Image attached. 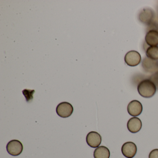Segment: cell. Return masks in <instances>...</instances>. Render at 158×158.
Wrapping results in <instances>:
<instances>
[{
    "mask_svg": "<svg viewBox=\"0 0 158 158\" xmlns=\"http://www.w3.org/2000/svg\"><path fill=\"white\" fill-rule=\"evenodd\" d=\"M139 93L144 98H150L156 93V88L154 84L149 79L141 81L137 87Z\"/></svg>",
    "mask_w": 158,
    "mask_h": 158,
    "instance_id": "1",
    "label": "cell"
},
{
    "mask_svg": "<svg viewBox=\"0 0 158 158\" xmlns=\"http://www.w3.org/2000/svg\"><path fill=\"white\" fill-rule=\"evenodd\" d=\"M73 112V107L68 102L60 103L56 108V112L60 117L67 118L72 115Z\"/></svg>",
    "mask_w": 158,
    "mask_h": 158,
    "instance_id": "2",
    "label": "cell"
},
{
    "mask_svg": "<svg viewBox=\"0 0 158 158\" xmlns=\"http://www.w3.org/2000/svg\"><path fill=\"white\" fill-rule=\"evenodd\" d=\"M8 153L12 156H18L22 153L23 149V144L17 139L11 140L7 145Z\"/></svg>",
    "mask_w": 158,
    "mask_h": 158,
    "instance_id": "3",
    "label": "cell"
},
{
    "mask_svg": "<svg viewBox=\"0 0 158 158\" xmlns=\"http://www.w3.org/2000/svg\"><path fill=\"white\" fill-rule=\"evenodd\" d=\"M155 16L154 11L149 8L144 9L139 14V21L142 23L148 25H151Z\"/></svg>",
    "mask_w": 158,
    "mask_h": 158,
    "instance_id": "4",
    "label": "cell"
},
{
    "mask_svg": "<svg viewBox=\"0 0 158 158\" xmlns=\"http://www.w3.org/2000/svg\"><path fill=\"white\" fill-rule=\"evenodd\" d=\"M142 66L146 73H154L158 71V60H153L145 57L142 60Z\"/></svg>",
    "mask_w": 158,
    "mask_h": 158,
    "instance_id": "5",
    "label": "cell"
},
{
    "mask_svg": "<svg viewBox=\"0 0 158 158\" xmlns=\"http://www.w3.org/2000/svg\"><path fill=\"white\" fill-rule=\"evenodd\" d=\"M124 60L127 65L136 66L141 62V56L139 52L136 51H130L126 54Z\"/></svg>",
    "mask_w": 158,
    "mask_h": 158,
    "instance_id": "6",
    "label": "cell"
},
{
    "mask_svg": "<svg viewBox=\"0 0 158 158\" xmlns=\"http://www.w3.org/2000/svg\"><path fill=\"white\" fill-rule=\"evenodd\" d=\"M137 150L136 145L133 142H126L122 146V153L127 158H133L135 155Z\"/></svg>",
    "mask_w": 158,
    "mask_h": 158,
    "instance_id": "7",
    "label": "cell"
},
{
    "mask_svg": "<svg viewBox=\"0 0 158 158\" xmlns=\"http://www.w3.org/2000/svg\"><path fill=\"white\" fill-rule=\"evenodd\" d=\"M86 142L88 145L92 148H98L102 142V137L98 132H89L86 136Z\"/></svg>",
    "mask_w": 158,
    "mask_h": 158,
    "instance_id": "8",
    "label": "cell"
},
{
    "mask_svg": "<svg viewBox=\"0 0 158 158\" xmlns=\"http://www.w3.org/2000/svg\"><path fill=\"white\" fill-rule=\"evenodd\" d=\"M128 114L131 116H139L141 114L143 110L142 104L137 100L130 102L127 107Z\"/></svg>",
    "mask_w": 158,
    "mask_h": 158,
    "instance_id": "9",
    "label": "cell"
},
{
    "mask_svg": "<svg viewBox=\"0 0 158 158\" xmlns=\"http://www.w3.org/2000/svg\"><path fill=\"white\" fill-rule=\"evenodd\" d=\"M145 41L150 47L158 46V30L152 29L149 30L145 36Z\"/></svg>",
    "mask_w": 158,
    "mask_h": 158,
    "instance_id": "10",
    "label": "cell"
},
{
    "mask_svg": "<svg viewBox=\"0 0 158 158\" xmlns=\"http://www.w3.org/2000/svg\"><path fill=\"white\" fill-rule=\"evenodd\" d=\"M128 130L132 133H136L140 131L142 127V123L140 119L134 117L130 118L127 123Z\"/></svg>",
    "mask_w": 158,
    "mask_h": 158,
    "instance_id": "11",
    "label": "cell"
},
{
    "mask_svg": "<svg viewBox=\"0 0 158 158\" xmlns=\"http://www.w3.org/2000/svg\"><path fill=\"white\" fill-rule=\"evenodd\" d=\"M94 158H110V151L107 147L100 146L94 151Z\"/></svg>",
    "mask_w": 158,
    "mask_h": 158,
    "instance_id": "12",
    "label": "cell"
},
{
    "mask_svg": "<svg viewBox=\"0 0 158 158\" xmlns=\"http://www.w3.org/2000/svg\"><path fill=\"white\" fill-rule=\"evenodd\" d=\"M146 54L149 59L158 60V46L149 47L146 50Z\"/></svg>",
    "mask_w": 158,
    "mask_h": 158,
    "instance_id": "13",
    "label": "cell"
},
{
    "mask_svg": "<svg viewBox=\"0 0 158 158\" xmlns=\"http://www.w3.org/2000/svg\"><path fill=\"white\" fill-rule=\"evenodd\" d=\"M23 94L26 98V101L27 102H31L34 98V93H35V90H31V89H24L23 91Z\"/></svg>",
    "mask_w": 158,
    "mask_h": 158,
    "instance_id": "14",
    "label": "cell"
},
{
    "mask_svg": "<svg viewBox=\"0 0 158 158\" xmlns=\"http://www.w3.org/2000/svg\"><path fill=\"white\" fill-rule=\"evenodd\" d=\"M149 79L152 81L156 86V89L158 90V71L152 74Z\"/></svg>",
    "mask_w": 158,
    "mask_h": 158,
    "instance_id": "15",
    "label": "cell"
},
{
    "mask_svg": "<svg viewBox=\"0 0 158 158\" xmlns=\"http://www.w3.org/2000/svg\"><path fill=\"white\" fill-rule=\"evenodd\" d=\"M149 158H158V149L152 150L149 154Z\"/></svg>",
    "mask_w": 158,
    "mask_h": 158,
    "instance_id": "16",
    "label": "cell"
}]
</instances>
